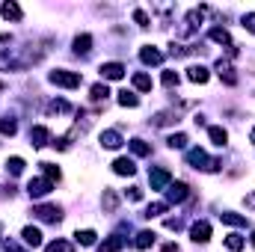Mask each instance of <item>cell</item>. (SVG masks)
<instances>
[{
  "label": "cell",
  "mask_w": 255,
  "mask_h": 252,
  "mask_svg": "<svg viewBox=\"0 0 255 252\" xmlns=\"http://www.w3.org/2000/svg\"><path fill=\"white\" fill-rule=\"evenodd\" d=\"M247 247V238H241L238 232H232V235H226V250H232V252H241Z\"/></svg>",
  "instance_id": "32"
},
{
  "label": "cell",
  "mask_w": 255,
  "mask_h": 252,
  "mask_svg": "<svg viewBox=\"0 0 255 252\" xmlns=\"http://www.w3.org/2000/svg\"><path fill=\"white\" fill-rule=\"evenodd\" d=\"M39 166H42V175H45L48 181H60V178H63V172H60V166H54V163H48V160H42Z\"/></svg>",
  "instance_id": "33"
},
{
  "label": "cell",
  "mask_w": 255,
  "mask_h": 252,
  "mask_svg": "<svg viewBox=\"0 0 255 252\" xmlns=\"http://www.w3.org/2000/svg\"><path fill=\"white\" fill-rule=\"evenodd\" d=\"M244 205H247L250 211H255V193H247V196H244Z\"/></svg>",
  "instance_id": "42"
},
{
  "label": "cell",
  "mask_w": 255,
  "mask_h": 252,
  "mask_svg": "<svg viewBox=\"0 0 255 252\" xmlns=\"http://www.w3.org/2000/svg\"><path fill=\"white\" fill-rule=\"evenodd\" d=\"M253 247H255V232H253Z\"/></svg>",
  "instance_id": "48"
},
{
  "label": "cell",
  "mask_w": 255,
  "mask_h": 252,
  "mask_svg": "<svg viewBox=\"0 0 255 252\" xmlns=\"http://www.w3.org/2000/svg\"><path fill=\"white\" fill-rule=\"evenodd\" d=\"M160 80H163V86H166V89H172V86H178V80H181V77H178V71H163V77H160Z\"/></svg>",
  "instance_id": "38"
},
{
  "label": "cell",
  "mask_w": 255,
  "mask_h": 252,
  "mask_svg": "<svg viewBox=\"0 0 255 252\" xmlns=\"http://www.w3.org/2000/svg\"><path fill=\"white\" fill-rule=\"evenodd\" d=\"M89 51H92V36L89 33H77L74 36V54L77 57H86Z\"/></svg>",
  "instance_id": "15"
},
{
  "label": "cell",
  "mask_w": 255,
  "mask_h": 252,
  "mask_svg": "<svg viewBox=\"0 0 255 252\" xmlns=\"http://www.w3.org/2000/svg\"><path fill=\"white\" fill-rule=\"evenodd\" d=\"M68 110H71V104H68V101H63V98L48 104V116H60V113H68Z\"/></svg>",
  "instance_id": "36"
},
{
  "label": "cell",
  "mask_w": 255,
  "mask_h": 252,
  "mask_svg": "<svg viewBox=\"0 0 255 252\" xmlns=\"http://www.w3.org/2000/svg\"><path fill=\"white\" fill-rule=\"evenodd\" d=\"M116 101L122 104V107H139V95L136 92H128V89H122V92H116Z\"/></svg>",
  "instance_id": "28"
},
{
  "label": "cell",
  "mask_w": 255,
  "mask_h": 252,
  "mask_svg": "<svg viewBox=\"0 0 255 252\" xmlns=\"http://www.w3.org/2000/svg\"><path fill=\"white\" fill-rule=\"evenodd\" d=\"M244 27H247L250 33H255V12H247V15H244Z\"/></svg>",
  "instance_id": "40"
},
{
  "label": "cell",
  "mask_w": 255,
  "mask_h": 252,
  "mask_svg": "<svg viewBox=\"0 0 255 252\" xmlns=\"http://www.w3.org/2000/svg\"><path fill=\"white\" fill-rule=\"evenodd\" d=\"M113 172H116V175H122V178H130V175L136 172L133 157H116V160H113Z\"/></svg>",
  "instance_id": "12"
},
{
  "label": "cell",
  "mask_w": 255,
  "mask_h": 252,
  "mask_svg": "<svg viewBox=\"0 0 255 252\" xmlns=\"http://www.w3.org/2000/svg\"><path fill=\"white\" fill-rule=\"evenodd\" d=\"M211 42H217V45H226V48H232V36H229V30L226 27H214L211 33Z\"/></svg>",
  "instance_id": "25"
},
{
  "label": "cell",
  "mask_w": 255,
  "mask_h": 252,
  "mask_svg": "<svg viewBox=\"0 0 255 252\" xmlns=\"http://www.w3.org/2000/svg\"><path fill=\"white\" fill-rule=\"evenodd\" d=\"M217 74L226 80V86H235L238 83V74H235V68H232L229 60H217Z\"/></svg>",
  "instance_id": "13"
},
{
  "label": "cell",
  "mask_w": 255,
  "mask_h": 252,
  "mask_svg": "<svg viewBox=\"0 0 255 252\" xmlns=\"http://www.w3.org/2000/svg\"><path fill=\"white\" fill-rule=\"evenodd\" d=\"M208 139H211L217 148H223V145L229 142V130H226V127H220V125H211V127H208Z\"/></svg>",
  "instance_id": "17"
},
{
  "label": "cell",
  "mask_w": 255,
  "mask_h": 252,
  "mask_svg": "<svg viewBox=\"0 0 255 252\" xmlns=\"http://www.w3.org/2000/svg\"><path fill=\"white\" fill-rule=\"evenodd\" d=\"M24 166H27V163H24V157H18V154H12V157L6 160V172H9L12 178H15V175H21V172H24Z\"/></svg>",
  "instance_id": "30"
},
{
  "label": "cell",
  "mask_w": 255,
  "mask_h": 252,
  "mask_svg": "<svg viewBox=\"0 0 255 252\" xmlns=\"http://www.w3.org/2000/svg\"><path fill=\"white\" fill-rule=\"evenodd\" d=\"M33 217H39L42 223H54L57 226L63 220V208L60 205H36L33 208Z\"/></svg>",
  "instance_id": "4"
},
{
  "label": "cell",
  "mask_w": 255,
  "mask_h": 252,
  "mask_svg": "<svg viewBox=\"0 0 255 252\" xmlns=\"http://www.w3.org/2000/svg\"><path fill=\"white\" fill-rule=\"evenodd\" d=\"M154 232L151 229H142V232H136V238H133V247L136 250H148V247H154Z\"/></svg>",
  "instance_id": "20"
},
{
  "label": "cell",
  "mask_w": 255,
  "mask_h": 252,
  "mask_svg": "<svg viewBox=\"0 0 255 252\" xmlns=\"http://www.w3.org/2000/svg\"><path fill=\"white\" fill-rule=\"evenodd\" d=\"M101 80L107 83V80H122L125 77V65L122 63H101Z\"/></svg>",
  "instance_id": "9"
},
{
  "label": "cell",
  "mask_w": 255,
  "mask_h": 252,
  "mask_svg": "<svg viewBox=\"0 0 255 252\" xmlns=\"http://www.w3.org/2000/svg\"><path fill=\"white\" fill-rule=\"evenodd\" d=\"M0 15H3L6 21H21V18H24L21 6H18V3H12V0H6V3L0 6Z\"/></svg>",
  "instance_id": "19"
},
{
  "label": "cell",
  "mask_w": 255,
  "mask_h": 252,
  "mask_svg": "<svg viewBox=\"0 0 255 252\" xmlns=\"http://www.w3.org/2000/svg\"><path fill=\"white\" fill-rule=\"evenodd\" d=\"M220 220H223L226 226H238V229H244V226H247V217H244V214H235V211H223V214H220Z\"/></svg>",
  "instance_id": "27"
},
{
  "label": "cell",
  "mask_w": 255,
  "mask_h": 252,
  "mask_svg": "<svg viewBox=\"0 0 255 252\" xmlns=\"http://www.w3.org/2000/svg\"><path fill=\"white\" fill-rule=\"evenodd\" d=\"M74 241H77L80 247H95V244H98V235H95L92 229H77V232H74Z\"/></svg>",
  "instance_id": "21"
},
{
  "label": "cell",
  "mask_w": 255,
  "mask_h": 252,
  "mask_svg": "<svg viewBox=\"0 0 255 252\" xmlns=\"http://www.w3.org/2000/svg\"><path fill=\"white\" fill-rule=\"evenodd\" d=\"M128 145H130V151H133L136 157H148V154H151V145H148L145 139H139V136H133Z\"/></svg>",
  "instance_id": "26"
},
{
  "label": "cell",
  "mask_w": 255,
  "mask_h": 252,
  "mask_svg": "<svg viewBox=\"0 0 255 252\" xmlns=\"http://www.w3.org/2000/svg\"><path fill=\"white\" fill-rule=\"evenodd\" d=\"M187 163L193 169H202V172H217L220 169V160L217 157H208L205 148H190L187 151Z\"/></svg>",
  "instance_id": "1"
},
{
  "label": "cell",
  "mask_w": 255,
  "mask_h": 252,
  "mask_svg": "<svg viewBox=\"0 0 255 252\" xmlns=\"http://www.w3.org/2000/svg\"><path fill=\"white\" fill-rule=\"evenodd\" d=\"M54 190V181H48L45 175L42 178H30V184H27V193L33 196V199H42V196H48Z\"/></svg>",
  "instance_id": "7"
},
{
  "label": "cell",
  "mask_w": 255,
  "mask_h": 252,
  "mask_svg": "<svg viewBox=\"0 0 255 252\" xmlns=\"http://www.w3.org/2000/svg\"><path fill=\"white\" fill-rule=\"evenodd\" d=\"M250 142H253V145H255V127H253V133H250Z\"/></svg>",
  "instance_id": "47"
},
{
  "label": "cell",
  "mask_w": 255,
  "mask_h": 252,
  "mask_svg": "<svg viewBox=\"0 0 255 252\" xmlns=\"http://www.w3.org/2000/svg\"><path fill=\"white\" fill-rule=\"evenodd\" d=\"M107 95H110V86L101 80V83H95V86H89V98L92 101H107Z\"/></svg>",
  "instance_id": "29"
},
{
  "label": "cell",
  "mask_w": 255,
  "mask_h": 252,
  "mask_svg": "<svg viewBox=\"0 0 255 252\" xmlns=\"http://www.w3.org/2000/svg\"><path fill=\"white\" fill-rule=\"evenodd\" d=\"M166 211H169V205H166V202H151V205H145L142 217H145V220H151V217H160V214H166Z\"/></svg>",
  "instance_id": "31"
},
{
  "label": "cell",
  "mask_w": 255,
  "mask_h": 252,
  "mask_svg": "<svg viewBox=\"0 0 255 252\" xmlns=\"http://www.w3.org/2000/svg\"><path fill=\"white\" fill-rule=\"evenodd\" d=\"M0 133L3 136H15L18 133V122L15 119H0Z\"/></svg>",
  "instance_id": "37"
},
{
  "label": "cell",
  "mask_w": 255,
  "mask_h": 252,
  "mask_svg": "<svg viewBox=\"0 0 255 252\" xmlns=\"http://www.w3.org/2000/svg\"><path fill=\"white\" fill-rule=\"evenodd\" d=\"M187 142H190V139H187V133H181V130L166 136V145H169V148H187Z\"/></svg>",
  "instance_id": "34"
},
{
  "label": "cell",
  "mask_w": 255,
  "mask_h": 252,
  "mask_svg": "<svg viewBox=\"0 0 255 252\" xmlns=\"http://www.w3.org/2000/svg\"><path fill=\"white\" fill-rule=\"evenodd\" d=\"M187 196H190V187H187L184 181H172V184L166 187V205H181Z\"/></svg>",
  "instance_id": "5"
},
{
  "label": "cell",
  "mask_w": 255,
  "mask_h": 252,
  "mask_svg": "<svg viewBox=\"0 0 255 252\" xmlns=\"http://www.w3.org/2000/svg\"><path fill=\"white\" fill-rule=\"evenodd\" d=\"M151 86H154V80H151L145 71H136V74H133V89H136V92H151Z\"/></svg>",
  "instance_id": "22"
},
{
  "label": "cell",
  "mask_w": 255,
  "mask_h": 252,
  "mask_svg": "<svg viewBox=\"0 0 255 252\" xmlns=\"http://www.w3.org/2000/svg\"><path fill=\"white\" fill-rule=\"evenodd\" d=\"M163 252H178V244H166V247H163Z\"/></svg>",
  "instance_id": "45"
},
{
  "label": "cell",
  "mask_w": 255,
  "mask_h": 252,
  "mask_svg": "<svg viewBox=\"0 0 255 252\" xmlns=\"http://www.w3.org/2000/svg\"><path fill=\"white\" fill-rule=\"evenodd\" d=\"M133 21H136V24H139V27H142V30H145V27H148V24H151V21H148V15H145V12H142V9H133Z\"/></svg>",
  "instance_id": "39"
},
{
  "label": "cell",
  "mask_w": 255,
  "mask_h": 252,
  "mask_svg": "<svg viewBox=\"0 0 255 252\" xmlns=\"http://www.w3.org/2000/svg\"><path fill=\"white\" fill-rule=\"evenodd\" d=\"M6 252H27V250H21L15 241H9V238H6Z\"/></svg>",
  "instance_id": "43"
},
{
  "label": "cell",
  "mask_w": 255,
  "mask_h": 252,
  "mask_svg": "<svg viewBox=\"0 0 255 252\" xmlns=\"http://www.w3.org/2000/svg\"><path fill=\"white\" fill-rule=\"evenodd\" d=\"M175 122H178V113H172V110H163V113H157V116L151 119L154 127H166V125H175Z\"/></svg>",
  "instance_id": "24"
},
{
  "label": "cell",
  "mask_w": 255,
  "mask_h": 252,
  "mask_svg": "<svg viewBox=\"0 0 255 252\" xmlns=\"http://www.w3.org/2000/svg\"><path fill=\"white\" fill-rule=\"evenodd\" d=\"M139 60H142L145 65H160V63H163V54H160L157 48H151V45H145V48L139 51Z\"/></svg>",
  "instance_id": "18"
},
{
  "label": "cell",
  "mask_w": 255,
  "mask_h": 252,
  "mask_svg": "<svg viewBox=\"0 0 255 252\" xmlns=\"http://www.w3.org/2000/svg\"><path fill=\"white\" fill-rule=\"evenodd\" d=\"M125 196L130 199V202H139V199H142V190H139V187H130V190L125 193Z\"/></svg>",
  "instance_id": "41"
},
{
  "label": "cell",
  "mask_w": 255,
  "mask_h": 252,
  "mask_svg": "<svg viewBox=\"0 0 255 252\" xmlns=\"http://www.w3.org/2000/svg\"><path fill=\"white\" fill-rule=\"evenodd\" d=\"M9 42V33H0V45H6Z\"/></svg>",
  "instance_id": "46"
},
{
  "label": "cell",
  "mask_w": 255,
  "mask_h": 252,
  "mask_svg": "<svg viewBox=\"0 0 255 252\" xmlns=\"http://www.w3.org/2000/svg\"><path fill=\"white\" fill-rule=\"evenodd\" d=\"M21 241H24V247H30V250L42 247V229H39V226H24Z\"/></svg>",
  "instance_id": "11"
},
{
  "label": "cell",
  "mask_w": 255,
  "mask_h": 252,
  "mask_svg": "<svg viewBox=\"0 0 255 252\" xmlns=\"http://www.w3.org/2000/svg\"><path fill=\"white\" fill-rule=\"evenodd\" d=\"M190 241L193 244H208L211 241V223L208 220H196L190 226Z\"/></svg>",
  "instance_id": "6"
},
{
  "label": "cell",
  "mask_w": 255,
  "mask_h": 252,
  "mask_svg": "<svg viewBox=\"0 0 255 252\" xmlns=\"http://www.w3.org/2000/svg\"><path fill=\"white\" fill-rule=\"evenodd\" d=\"M98 142H101V148H122V145H125V139H122V133H119L116 127H107V130H101Z\"/></svg>",
  "instance_id": "8"
},
{
  "label": "cell",
  "mask_w": 255,
  "mask_h": 252,
  "mask_svg": "<svg viewBox=\"0 0 255 252\" xmlns=\"http://www.w3.org/2000/svg\"><path fill=\"white\" fill-rule=\"evenodd\" d=\"M166 229H181V220H166Z\"/></svg>",
  "instance_id": "44"
},
{
  "label": "cell",
  "mask_w": 255,
  "mask_h": 252,
  "mask_svg": "<svg viewBox=\"0 0 255 252\" xmlns=\"http://www.w3.org/2000/svg\"><path fill=\"white\" fill-rule=\"evenodd\" d=\"M148 184H151V190H166L172 184V172L166 166H154V169H148Z\"/></svg>",
  "instance_id": "3"
},
{
  "label": "cell",
  "mask_w": 255,
  "mask_h": 252,
  "mask_svg": "<svg viewBox=\"0 0 255 252\" xmlns=\"http://www.w3.org/2000/svg\"><path fill=\"white\" fill-rule=\"evenodd\" d=\"M48 80H51L54 86H63V89H77V86L83 83V77H80L77 71H68V68H54V71L48 74Z\"/></svg>",
  "instance_id": "2"
},
{
  "label": "cell",
  "mask_w": 255,
  "mask_h": 252,
  "mask_svg": "<svg viewBox=\"0 0 255 252\" xmlns=\"http://www.w3.org/2000/svg\"><path fill=\"white\" fill-rule=\"evenodd\" d=\"M101 208L107 211V214H116V208H119V193L113 187H104V196H101Z\"/></svg>",
  "instance_id": "14"
},
{
  "label": "cell",
  "mask_w": 255,
  "mask_h": 252,
  "mask_svg": "<svg viewBox=\"0 0 255 252\" xmlns=\"http://www.w3.org/2000/svg\"><path fill=\"white\" fill-rule=\"evenodd\" d=\"M51 142V130L45 125H33L30 127V145L33 148H42V145H48Z\"/></svg>",
  "instance_id": "10"
},
{
  "label": "cell",
  "mask_w": 255,
  "mask_h": 252,
  "mask_svg": "<svg viewBox=\"0 0 255 252\" xmlns=\"http://www.w3.org/2000/svg\"><path fill=\"white\" fill-rule=\"evenodd\" d=\"M187 80L202 86V83H208V80H211V71H208L205 65H190V68H187Z\"/></svg>",
  "instance_id": "16"
},
{
  "label": "cell",
  "mask_w": 255,
  "mask_h": 252,
  "mask_svg": "<svg viewBox=\"0 0 255 252\" xmlns=\"http://www.w3.org/2000/svg\"><path fill=\"white\" fill-rule=\"evenodd\" d=\"M122 247H125V238H122V235H110V238L98 247V252H119Z\"/></svg>",
  "instance_id": "23"
},
{
  "label": "cell",
  "mask_w": 255,
  "mask_h": 252,
  "mask_svg": "<svg viewBox=\"0 0 255 252\" xmlns=\"http://www.w3.org/2000/svg\"><path fill=\"white\" fill-rule=\"evenodd\" d=\"M45 252H74V244L71 241H51L45 247Z\"/></svg>",
  "instance_id": "35"
}]
</instances>
